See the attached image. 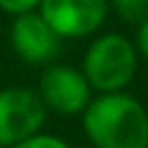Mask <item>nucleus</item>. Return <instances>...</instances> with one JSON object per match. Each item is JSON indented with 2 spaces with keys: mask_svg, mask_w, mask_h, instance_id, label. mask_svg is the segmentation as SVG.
<instances>
[{
  "mask_svg": "<svg viewBox=\"0 0 148 148\" xmlns=\"http://www.w3.org/2000/svg\"><path fill=\"white\" fill-rule=\"evenodd\" d=\"M81 125L95 148H148V111L125 90L92 97Z\"/></svg>",
  "mask_w": 148,
  "mask_h": 148,
  "instance_id": "obj_1",
  "label": "nucleus"
},
{
  "mask_svg": "<svg viewBox=\"0 0 148 148\" xmlns=\"http://www.w3.org/2000/svg\"><path fill=\"white\" fill-rule=\"evenodd\" d=\"M139 65V51L132 39L120 32H106L90 42L83 53L81 69L97 92H118L125 90Z\"/></svg>",
  "mask_w": 148,
  "mask_h": 148,
  "instance_id": "obj_2",
  "label": "nucleus"
},
{
  "mask_svg": "<svg viewBox=\"0 0 148 148\" xmlns=\"http://www.w3.org/2000/svg\"><path fill=\"white\" fill-rule=\"evenodd\" d=\"M35 90L46 111H56L60 116L83 113L92 99V86L88 83L83 69L62 62L44 65Z\"/></svg>",
  "mask_w": 148,
  "mask_h": 148,
  "instance_id": "obj_3",
  "label": "nucleus"
},
{
  "mask_svg": "<svg viewBox=\"0 0 148 148\" xmlns=\"http://www.w3.org/2000/svg\"><path fill=\"white\" fill-rule=\"evenodd\" d=\"M46 106L37 90L23 86L0 88V148H12L18 141L42 132Z\"/></svg>",
  "mask_w": 148,
  "mask_h": 148,
  "instance_id": "obj_4",
  "label": "nucleus"
},
{
  "mask_svg": "<svg viewBox=\"0 0 148 148\" xmlns=\"http://www.w3.org/2000/svg\"><path fill=\"white\" fill-rule=\"evenodd\" d=\"M9 44L14 53L28 65H49L62 51V37L51 28V23L39 14V9L14 16L9 28Z\"/></svg>",
  "mask_w": 148,
  "mask_h": 148,
  "instance_id": "obj_5",
  "label": "nucleus"
},
{
  "mask_svg": "<svg viewBox=\"0 0 148 148\" xmlns=\"http://www.w3.org/2000/svg\"><path fill=\"white\" fill-rule=\"evenodd\" d=\"M37 9L62 39H81L104 25L109 0H42Z\"/></svg>",
  "mask_w": 148,
  "mask_h": 148,
  "instance_id": "obj_6",
  "label": "nucleus"
},
{
  "mask_svg": "<svg viewBox=\"0 0 148 148\" xmlns=\"http://www.w3.org/2000/svg\"><path fill=\"white\" fill-rule=\"evenodd\" d=\"M109 7L127 23H141L148 18V0H109Z\"/></svg>",
  "mask_w": 148,
  "mask_h": 148,
  "instance_id": "obj_7",
  "label": "nucleus"
},
{
  "mask_svg": "<svg viewBox=\"0 0 148 148\" xmlns=\"http://www.w3.org/2000/svg\"><path fill=\"white\" fill-rule=\"evenodd\" d=\"M12 148H72V146H69L65 139L56 136V134L37 132V134H32V136H28V139L18 141V143H16V146H12Z\"/></svg>",
  "mask_w": 148,
  "mask_h": 148,
  "instance_id": "obj_8",
  "label": "nucleus"
},
{
  "mask_svg": "<svg viewBox=\"0 0 148 148\" xmlns=\"http://www.w3.org/2000/svg\"><path fill=\"white\" fill-rule=\"evenodd\" d=\"M42 0H0V9L12 14V16H18V14H25V12H32L39 7Z\"/></svg>",
  "mask_w": 148,
  "mask_h": 148,
  "instance_id": "obj_9",
  "label": "nucleus"
},
{
  "mask_svg": "<svg viewBox=\"0 0 148 148\" xmlns=\"http://www.w3.org/2000/svg\"><path fill=\"white\" fill-rule=\"evenodd\" d=\"M134 44H136L139 56L148 60V18L139 23V28H136V42Z\"/></svg>",
  "mask_w": 148,
  "mask_h": 148,
  "instance_id": "obj_10",
  "label": "nucleus"
}]
</instances>
